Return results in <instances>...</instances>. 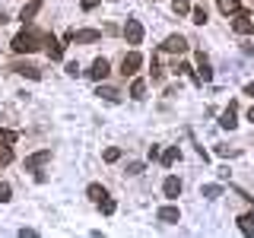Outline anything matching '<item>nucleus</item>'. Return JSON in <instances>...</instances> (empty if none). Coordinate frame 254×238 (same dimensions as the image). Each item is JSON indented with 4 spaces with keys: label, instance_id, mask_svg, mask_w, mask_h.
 Here are the masks:
<instances>
[{
    "label": "nucleus",
    "instance_id": "nucleus-19",
    "mask_svg": "<svg viewBox=\"0 0 254 238\" xmlns=\"http://www.w3.org/2000/svg\"><path fill=\"white\" fill-rule=\"evenodd\" d=\"M95 95H102L105 102H121V92L111 89V86H99V92H95Z\"/></svg>",
    "mask_w": 254,
    "mask_h": 238
},
{
    "label": "nucleus",
    "instance_id": "nucleus-26",
    "mask_svg": "<svg viewBox=\"0 0 254 238\" xmlns=\"http://www.w3.org/2000/svg\"><path fill=\"white\" fill-rule=\"evenodd\" d=\"M118 159H121V149H118V146H108L105 149V162H118Z\"/></svg>",
    "mask_w": 254,
    "mask_h": 238
},
{
    "label": "nucleus",
    "instance_id": "nucleus-17",
    "mask_svg": "<svg viewBox=\"0 0 254 238\" xmlns=\"http://www.w3.org/2000/svg\"><path fill=\"white\" fill-rule=\"evenodd\" d=\"M162 190H165V197H178V194H181V181H178V178H165Z\"/></svg>",
    "mask_w": 254,
    "mask_h": 238
},
{
    "label": "nucleus",
    "instance_id": "nucleus-29",
    "mask_svg": "<svg viewBox=\"0 0 254 238\" xmlns=\"http://www.w3.org/2000/svg\"><path fill=\"white\" fill-rule=\"evenodd\" d=\"M99 206H102V213H105V216H111V213H115V200H111V197H105Z\"/></svg>",
    "mask_w": 254,
    "mask_h": 238
},
{
    "label": "nucleus",
    "instance_id": "nucleus-5",
    "mask_svg": "<svg viewBox=\"0 0 254 238\" xmlns=\"http://www.w3.org/2000/svg\"><path fill=\"white\" fill-rule=\"evenodd\" d=\"M188 38L185 35H169V38H165V45H162V51H169V54H185L188 51Z\"/></svg>",
    "mask_w": 254,
    "mask_h": 238
},
{
    "label": "nucleus",
    "instance_id": "nucleus-6",
    "mask_svg": "<svg viewBox=\"0 0 254 238\" xmlns=\"http://www.w3.org/2000/svg\"><path fill=\"white\" fill-rule=\"evenodd\" d=\"M232 29L238 32V35H251L254 32V19L248 13H235V19H232Z\"/></svg>",
    "mask_w": 254,
    "mask_h": 238
},
{
    "label": "nucleus",
    "instance_id": "nucleus-28",
    "mask_svg": "<svg viewBox=\"0 0 254 238\" xmlns=\"http://www.w3.org/2000/svg\"><path fill=\"white\" fill-rule=\"evenodd\" d=\"M216 156L229 159V156H238V149H235V146H216Z\"/></svg>",
    "mask_w": 254,
    "mask_h": 238
},
{
    "label": "nucleus",
    "instance_id": "nucleus-9",
    "mask_svg": "<svg viewBox=\"0 0 254 238\" xmlns=\"http://www.w3.org/2000/svg\"><path fill=\"white\" fill-rule=\"evenodd\" d=\"M45 162H51V149H42V153L29 156V159H26V169H29V172H35V169H42Z\"/></svg>",
    "mask_w": 254,
    "mask_h": 238
},
{
    "label": "nucleus",
    "instance_id": "nucleus-24",
    "mask_svg": "<svg viewBox=\"0 0 254 238\" xmlns=\"http://www.w3.org/2000/svg\"><path fill=\"white\" fill-rule=\"evenodd\" d=\"M190 16H194L190 22H197V26H203V22H206V6H197V10H190Z\"/></svg>",
    "mask_w": 254,
    "mask_h": 238
},
{
    "label": "nucleus",
    "instance_id": "nucleus-21",
    "mask_svg": "<svg viewBox=\"0 0 254 238\" xmlns=\"http://www.w3.org/2000/svg\"><path fill=\"white\" fill-rule=\"evenodd\" d=\"M143 95H146V83H143V79H133V86H130V99H143Z\"/></svg>",
    "mask_w": 254,
    "mask_h": 238
},
{
    "label": "nucleus",
    "instance_id": "nucleus-8",
    "mask_svg": "<svg viewBox=\"0 0 254 238\" xmlns=\"http://www.w3.org/2000/svg\"><path fill=\"white\" fill-rule=\"evenodd\" d=\"M108 73H111L108 60H105V58H95V60H92V67H89V76L95 79V83H102V79H108Z\"/></svg>",
    "mask_w": 254,
    "mask_h": 238
},
{
    "label": "nucleus",
    "instance_id": "nucleus-32",
    "mask_svg": "<svg viewBox=\"0 0 254 238\" xmlns=\"http://www.w3.org/2000/svg\"><path fill=\"white\" fill-rule=\"evenodd\" d=\"M175 73H178V76H185V73H190V63H185V60H181L178 67H175Z\"/></svg>",
    "mask_w": 254,
    "mask_h": 238
},
{
    "label": "nucleus",
    "instance_id": "nucleus-4",
    "mask_svg": "<svg viewBox=\"0 0 254 238\" xmlns=\"http://www.w3.org/2000/svg\"><path fill=\"white\" fill-rule=\"evenodd\" d=\"M124 38H127V45H140V42H143V26H140V19H127Z\"/></svg>",
    "mask_w": 254,
    "mask_h": 238
},
{
    "label": "nucleus",
    "instance_id": "nucleus-10",
    "mask_svg": "<svg viewBox=\"0 0 254 238\" xmlns=\"http://www.w3.org/2000/svg\"><path fill=\"white\" fill-rule=\"evenodd\" d=\"M156 219H159V222H169V226H172V222L181 219V213H178V206H159V210H156Z\"/></svg>",
    "mask_w": 254,
    "mask_h": 238
},
{
    "label": "nucleus",
    "instance_id": "nucleus-22",
    "mask_svg": "<svg viewBox=\"0 0 254 238\" xmlns=\"http://www.w3.org/2000/svg\"><path fill=\"white\" fill-rule=\"evenodd\" d=\"M181 159V153H178V146H172V149H165L162 153V165H175Z\"/></svg>",
    "mask_w": 254,
    "mask_h": 238
},
{
    "label": "nucleus",
    "instance_id": "nucleus-18",
    "mask_svg": "<svg viewBox=\"0 0 254 238\" xmlns=\"http://www.w3.org/2000/svg\"><path fill=\"white\" fill-rule=\"evenodd\" d=\"M219 13H226V16L232 13L235 16V13H242V3H238V0H219Z\"/></svg>",
    "mask_w": 254,
    "mask_h": 238
},
{
    "label": "nucleus",
    "instance_id": "nucleus-11",
    "mask_svg": "<svg viewBox=\"0 0 254 238\" xmlns=\"http://www.w3.org/2000/svg\"><path fill=\"white\" fill-rule=\"evenodd\" d=\"M42 6H45V0H29V3H26V6H22V13H19V19H22V22H29V19H32V16H38V10H42Z\"/></svg>",
    "mask_w": 254,
    "mask_h": 238
},
{
    "label": "nucleus",
    "instance_id": "nucleus-14",
    "mask_svg": "<svg viewBox=\"0 0 254 238\" xmlns=\"http://www.w3.org/2000/svg\"><path fill=\"white\" fill-rule=\"evenodd\" d=\"M16 73H22V76H29V79H38V76H42V70H38L35 67V63H16Z\"/></svg>",
    "mask_w": 254,
    "mask_h": 238
},
{
    "label": "nucleus",
    "instance_id": "nucleus-1",
    "mask_svg": "<svg viewBox=\"0 0 254 238\" xmlns=\"http://www.w3.org/2000/svg\"><path fill=\"white\" fill-rule=\"evenodd\" d=\"M45 38L48 35H42V32H35V29H22L10 42V48L16 54H32V51H38V45H45Z\"/></svg>",
    "mask_w": 254,
    "mask_h": 238
},
{
    "label": "nucleus",
    "instance_id": "nucleus-25",
    "mask_svg": "<svg viewBox=\"0 0 254 238\" xmlns=\"http://www.w3.org/2000/svg\"><path fill=\"white\" fill-rule=\"evenodd\" d=\"M13 162V149L10 146H0V165H10Z\"/></svg>",
    "mask_w": 254,
    "mask_h": 238
},
{
    "label": "nucleus",
    "instance_id": "nucleus-2",
    "mask_svg": "<svg viewBox=\"0 0 254 238\" xmlns=\"http://www.w3.org/2000/svg\"><path fill=\"white\" fill-rule=\"evenodd\" d=\"M67 38H73L76 45H92V42H99V38H102V32L99 29H73Z\"/></svg>",
    "mask_w": 254,
    "mask_h": 238
},
{
    "label": "nucleus",
    "instance_id": "nucleus-30",
    "mask_svg": "<svg viewBox=\"0 0 254 238\" xmlns=\"http://www.w3.org/2000/svg\"><path fill=\"white\" fill-rule=\"evenodd\" d=\"M0 140H3V143H13V140H16V133H13V130H3V127H0Z\"/></svg>",
    "mask_w": 254,
    "mask_h": 238
},
{
    "label": "nucleus",
    "instance_id": "nucleus-3",
    "mask_svg": "<svg viewBox=\"0 0 254 238\" xmlns=\"http://www.w3.org/2000/svg\"><path fill=\"white\" fill-rule=\"evenodd\" d=\"M210 79H213V70H210V63H206L203 51H200V54H197V73H194V83L203 86V83H210Z\"/></svg>",
    "mask_w": 254,
    "mask_h": 238
},
{
    "label": "nucleus",
    "instance_id": "nucleus-31",
    "mask_svg": "<svg viewBox=\"0 0 254 238\" xmlns=\"http://www.w3.org/2000/svg\"><path fill=\"white\" fill-rule=\"evenodd\" d=\"M143 172V162H130L127 165V175H140Z\"/></svg>",
    "mask_w": 254,
    "mask_h": 238
},
{
    "label": "nucleus",
    "instance_id": "nucleus-36",
    "mask_svg": "<svg viewBox=\"0 0 254 238\" xmlns=\"http://www.w3.org/2000/svg\"><path fill=\"white\" fill-rule=\"evenodd\" d=\"M248 121H251V124H254V105H251V108H248Z\"/></svg>",
    "mask_w": 254,
    "mask_h": 238
},
{
    "label": "nucleus",
    "instance_id": "nucleus-23",
    "mask_svg": "<svg viewBox=\"0 0 254 238\" xmlns=\"http://www.w3.org/2000/svg\"><path fill=\"white\" fill-rule=\"evenodd\" d=\"M172 10L178 13V16H188L190 13V3H188V0H172Z\"/></svg>",
    "mask_w": 254,
    "mask_h": 238
},
{
    "label": "nucleus",
    "instance_id": "nucleus-33",
    "mask_svg": "<svg viewBox=\"0 0 254 238\" xmlns=\"http://www.w3.org/2000/svg\"><path fill=\"white\" fill-rule=\"evenodd\" d=\"M67 73H70V76H79V63H76V60L67 63Z\"/></svg>",
    "mask_w": 254,
    "mask_h": 238
},
{
    "label": "nucleus",
    "instance_id": "nucleus-35",
    "mask_svg": "<svg viewBox=\"0 0 254 238\" xmlns=\"http://www.w3.org/2000/svg\"><path fill=\"white\" fill-rule=\"evenodd\" d=\"M245 95H254V83H248V86H245Z\"/></svg>",
    "mask_w": 254,
    "mask_h": 238
},
{
    "label": "nucleus",
    "instance_id": "nucleus-16",
    "mask_svg": "<svg viewBox=\"0 0 254 238\" xmlns=\"http://www.w3.org/2000/svg\"><path fill=\"white\" fill-rule=\"evenodd\" d=\"M238 229H242V235H254V213L238 216Z\"/></svg>",
    "mask_w": 254,
    "mask_h": 238
},
{
    "label": "nucleus",
    "instance_id": "nucleus-12",
    "mask_svg": "<svg viewBox=\"0 0 254 238\" xmlns=\"http://www.w3.org/2000/svg\"><path fill=\"white\" fill-rule=\"evenodd\" d=\"M45 45H48V58H51V60H61L64 58V45H58V38H54V35H48Z\"/></svg>",
    "mask_w": 254,
    "mask_h": 238
},
{
    "label": "nucleus",
    "instance_id": "nucleus-37",
    "mask_svg": "<svg viewBox=\"0 0 254 238\" xmlns=\"http://www.w3.org/2000/svg\"><path fill=\"white\" fill-rule=\"evenodd\" d=\"M3 22H6V16H3V10H0V26H3Z\"/></svg>",
    "mask_w": 254,
    "mask_h": 238
},
{
    "label": "nucleus",
    "instance_id": "nucleus-34",
    "mask_svg": "<svg viewBox=\"0 0 254 238\" xmlns=\"http://www.w3.org/2000/svg\"><path fill=\"white\" fill-rule=\"evenodd\" d=\"M99 6V0H83V10H95Z\"/></svg>",
    "mask_w": 254,
    "mask_h": 238
},
{
    "label": "nucleus",
    "instance_id": "nucleus-27",
    "mask_svg": "<svg viewBox=\"0 0 254 238\" xmlns=\"http://www.w3.org/2000/svg\"><path fill=\"white\" fill-rule=\"evenodd\" d=\"M10 184H6V181H0V203H10Z\"/></svg>",
    "mask_w": 254,
    "mask_h": 238
},
{
    "label": "nucleus",
    "instance_id": "nucleus-15",
    "mask_svg": "<svg viewBox=\"0 0 254 238\" xmlns=\"http://www.w3.org/2000/svg\"><path fill=\"white\" fill-rule=\"evenodd\" d=\"M86 194H89V200H92V203H102V200L108 197V190L102 187V184H89V187H86Z\"/></svg>",
    "mask_w": 254,
    "mask_h": 238
},
{
    "label": "nucleus",
    "instance_id": "nucleus-7",
    "mask_svg": "<svg viewBox=\"0 0 254 238\" xmlns=\"http://www.w3.org/2000/svg\"><path fill=\"white\" fill-rule=\"evenodd\" d=\"M140 63H143V58H140L137 51L124 54V60H121V73H124V76H133V73L140 70Z\"/></svg>",
    "mask_w": 254,
    "mask_h": 238
},
{
    "label": "nucleus",
    "instance_id": "nucleus-13",
    "mask_svg": "<svg viewBox=\"0 0 254 238\" xmlns=\"http://www.w3.org/2000/svg\"><path fill=\"white\" fill-rule=\"evenodd\" d=\"M235 115H238V111H235V105H229L226 111H222V118H219V127H226V130H235Z\"/></svg>",
    "mask_w": 254,
    "mask_h": 238
},
{
    "label": "nucleus",
    "instance_id": "nucleus-20",
    "mask_svg": "<svg viewBox=\"0 0 254 238\" xmlns=\"http://www.w3.org/2000/svg\"><path fill=\"white\" fill-rule=\"evenodd\" d=\"M219 194H222L219 184H203V187H200V197H206V200H216Z\"/></svg>",
    "mask_w": 254,
    "mask_h": 238
}]
</instances>
